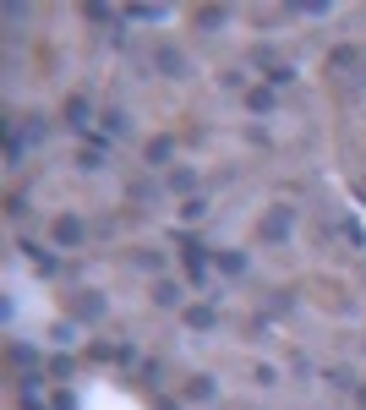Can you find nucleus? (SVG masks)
Masks as SVG:
<instances>
[{"instance_id": "1", "label": "nucleus", "mask_w": 366, "mask_h": 410, "mask_svg": "<svg viewBox=\"0 0 366 410\" xmlns=\"http://www.w3.org/2000/svg\"><path fill=\"white\" fill-rule=\"evenodd\" d=\"M153 66H159L164 77H186V71H191V66H186V55L175 49V44H164L159 55H153Z\"/></svg>"}, {"instance_id": "2", "label": "nucleus", "mask_w": 366, "mask_h": 410, "mask_svg": "<svg viewBox=\"0 0 366 410\" xmlns=\"http://www.w3.org/2000/svg\"><path fill=\"white\" fill-rule=\"evenodd\" d=\"M290 225H295V213H290V208H273V213L263 219V241H285Z\"/></svg>"}, {"instance_id": "3", "label": "nucleus", "mask_w": 366, "mask_h": 410, "mask_svg": "<svg viewBox=\"0 0 366 410\" xmlns=\"http://www.w3.org/2000/svg\"><path fill=\"white\" fill-rule=\"evenodd\" d=\"M55 241H61V246H77L82 241V219H71V213L55 219Z\"/></svg>"}, {"instance_id": "4", "label": "nucleus", "mask_w": 366, "mask_h": 410, "mask_svg": "<svg viewBox=\"0 0 366 410\" xmlns=\"http://www.w3.org/2000/svg\"><path fill=\"white\" fill-rule=\"evenodd\" d=\"M186 323H191V328H213V323H219V312L208 307V301H197V307H186Z\"/></svg>"}, {"instance_id": "5", "label": "nucleus", "mask_w": 366, "mask_h": 410, "mask_svg": "<svg viewBox=\"0 0 366 410\" xmlns=\"http://www.w3.org/2000/svg\"><path fill=\"white\" fill-rule=\"evenodd\" d=\"M153 301H159V307H181V301H186V290L164 279V285H153Z\"/></svg>"}, {"instance_id": "6", "label": "nucleus", "mask_w": 366, "mask_h": 410, "mask_svg": "<svg viewBox=\"0 0 366 410\" xmlns=\"http://www.w3.org/2000/svg\"><path fill=\"white\" fill-rule=\"evenodd\" d=\"M77 317H104V295H93V290H88V295L77 301Z\"/></svg>"}, {"instance_id": "7", "label": "nucleus", "mask_w": 366, "mask_h": 410, "mask_svg": "<svg viewBox=\"0 0 366 410\" xmlns=\"http://www.w3.org/2000/svg\"><path fill=\"white\" fill-rule=\"evenodd\" d=\"M77 164H82V170H104V148H99V143H93V148H82Z\"/></svg>"}, {"instance_id": "8", "label": "nucleus", "mask_w": 366, "mask_h": 410, "mask_svg": "<svg viewBox=\"0 0 366 410\" xmlns=\"http://www.w3.org/2000/svg\"><path fill=\"white\" fill-rule=\"evenodd\" d=\"M246 104H252V110H273V88H252Z\"/></svg>"}, {"instance_id": "9", "label": "nucleus", "mask_w": 366, "mask_h": 410, "mask_svg": "<svg viewBox=\"0 0 366 410\" xmlns=\"http://www.w3.org/2000/svg\"><path fill=\"white\" fill-rule=\"evenodd\" d=\"M131 17H137V22H164L170 11H164V6H131Z\"/></svg>"}, {"instance_id": "10", "label": "nucleus", "mask_w": 366, "mask_h": 410, "mask_svg": "<svg viewBox=\"0 0 366 410\" xmlns=\"http://www.w3.org/2000/svg\"><path fill=\"white\" fill-rule=\"evenodd\" d=\"M170 148H175L170 137H159V143H148V164H164V159H170Z\"/></svg>"}, {"instance_id": "11", "label": "nucleus", "mask_w": 366, "mask_h": 410, "mask_svg": "<svg viewBox=\"0 0 366 410\" xmlns=\"http://www.w3.org/2000/svg\"><path fill=\"white\" fill-rule=\"evenodd\" d=\"M203 213H208L203 197H186V203H181V219H203Z\"/></svg>"}, {"instance_id": "12", "label": "nucleus", "mask_w": 366, "mask_h": 410, "mask_svg": "<svg viewBox=\"0 0 366 410\" xmlns=\"http://www.w3.org/2000/svg\"><path fill=\"white\" fill-rule=\"evenodd\" d=\"M219 268H224V274H241V268H246V257H241V252H224V257H219Z\"/></svg>"}, {"instance_id": "13", "label": "nucleus", "mask_w": 366, "mask_h": 410, "mask_svg": "<svg viewBox=\"0 0 366 410\" xmlns=\"http://www.w3.org/2000/svg\"><path fill=\"white\" fill-rule=\"evenodd\" d=\"M66 115H71V126H88V104L71 99V104H66Z\"/></svg>"}, {"instance_id": "14", "label": "nucleus", "mask_w": 366, "mask_h": 410, "mask_svg": "<svg viewBox=\"0 0 366 410\" xmlns=\"http://www.w3.org/2000/svg\"><path fill=\"white\" fill-rule=\"evenodd\" d=\"M137 268H148V274H159V268H164V257H159V252H137Z\"/></svg>"}, {"instance_id": "15", "label": "nucleus", "mask_w": 366, "mask_h": 410, "mask_svg": "<svg viewBox=\"0 0 366 410\" xmlns=\"http://www.w3.org/2000/svg\"><path fill=\"white\" fill-rule=\"evenodd\" d=\"M170 186H175V192H191L197 181H191V170H175V175H170Z\"/></svg>"}]
</instances>
